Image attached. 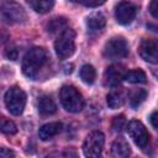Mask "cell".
I'll return each instance as SVG.
<instances>
[{
  "label": "cell",
  "instance_id": "obj_13",
  "mask_svg": "<svg viewBox=\"0 0 158 158\" xmlns=\"http://www.w3.org/2000/svg\"><path fill=\"white\" fill-rule=\"evenodd\" d=\"M62 123L60 122H49L43 125L40 131H38V136L42 141H48L51 138H53L54 136H57L60 131H62Z\"/></svg>",
  "mask_w": 158,
  "mask_h": 158
},
{
  "label": "cell",
  "instance_id": "obj_28",
  "mask_svg": "<svg viewBox=\"0 0 158 158\" xmlns=\"http://www.w3.org/2000/svg\"><path fill=\"white\" fill-rule=\"evenodd\" d=\"M149 121H151V125H152L156 130H158V111H154V112L149 116Z\"/></svg>",
  "mask_w": 158,
  "mask_h": 158
},
{
  "label": "cell",
  "instance_id": "obj_4",
  "mask_svg": "<svg viewBox=\"0 0 158 158\" xmlns=\"http://www.w3.org/2000/svg\"><path fill=\"white\" fill-rule=\"evenodd\" d=\"M104 143L105 136L101 131L90 132L83 143V153L85 158H101Z\"/></svg>",
  "mask_w": 158,
  "mask_h": 158
},
{
  "label": "cell",
  "instance_id": "obj_14",
  "mask_svg": "<svg viewBox=\"0 0 158 158\" xmlns=\"http://www.w3.org/2000/svg\"><path fill=\"white\" fill-rule=\"evenodd\" d=\"M106 25V19L104 16L102 12L98 11V12H94L91 14L88 19H86V26L90 31L93 32H98V31H101Z\"/></svg>",
  "mask_w": 158,
  "mask_h": 158
},
{
  "label": "cell",
  "instance_id": "obj_26",
  "mask_svg": "<svg viewBox=\"0 0 158 158\" xmlns=\"http://www.w3.org/2000/svg\"><path fill=\"white\" fill-rule=\"evenodd\" d=\"M0 158H15V153L5 147H1L0 149Z\"/></svg>",
  "mask_w": 158,
  "mask_h": 158
},
{
  "label": "cell",
  "instance_id": "obj_20",
  "mask_svg": "<svg viewBox=\"0 0 158 158\" xmlns=\"http://www.w3.org/2000/svg\"><path fill=\"white\" fill-rule=\"evenodd\" d=\"M80 78L84 83L86 84H93L95 81V78H96V72H95V68L90 64H84L81 68H80Z\"/></svg>",
  "mask_w": 158,
  "mask_h": 158
},
{
  "label": "cell",
  "instance_id": "obj_9",
  "mask_svg": "<svg viewBox=\"0 0 158 158\" xmlns=\"http://www.w3.org/2000/svg\"><path fill=\"white\" fill-rule=\"evenodd\" d=\"M137 14V7L128 1H120L115 7V17L116 21L121 25L131 23Z\"/></svg>",
  "mask_w": 158,
  "mask_h": 158
},
{
  "label": "cell",
  "instance_id": "obj_25",
  "mask_svg": "<svg viewBox=\"0 0 158 158\" xmlns=\"http://www.w3.org/2000/svg\"><path fill=\"white\" fill-rule=\"evenodd\" d=\"M149 12L153 17L158 19V0H153L149 4Z\"/></svg>",
  "mask_w": 158,
  "mask_h": 158
},
{
  "label": "cell",
  "instance_id": "obj_29",
  "mask_svg": "<svg viewBox=\"0 0 158 158\" xmlns=\"http://www.w3.org/2000/svg\"><path fill=\"white\" fill-rule=\"evenodd\" d=\"M48 158H49V157H48ZM51 158H53V157H51Z\"/></svg>",
  "mask_w": 158,
  "mask_h": 158
},
{
  "label": "cell",
  "instance_id": "obj_22",
  "mask_svg": "<svg viewBox=\"0 0 158 158\" xmlns=\"http://www.w3.org/2000/svg\"><path fill=\"white\" fill-rule=\"evenodd\" d=\"M0 127H1V132H2V133H6V135H14V133L17 132L16 125H15L11 120H9V118H6V117H1Z\"/></svg>",
  "mask_w": 158,
  "mask_h": 158
},
{
  "label": "cell",
  "instance_id": "obj_8",
  "mask_svg": "<svg viewBox=\"0 0 158 158\" xmlns=\"http://www.w3.org/2000/svg\"><path fill=\"white\" fill-rule=\"evenodd\" d=\"M127 132L133 142L142 149H144L149 143V133L144 125L138 120H132L127 125Z\"/></svg>",
  "mask_w": 158,
  "mask_h": 158
},
{
  "label": "cell",
  "instance_id": "obj_11",
  "mask_svg": "<svg viewBox=\"0 0 158 158\" xmlns=\"http://www.w3.org/2000/svg\"><path fill=\"white\" fill-rule=\"evenodd\" d=\"M127 70L122 64H112L110 67L106 68L105 73H104V83L106 86L114 88L117 86L126 75Z\"/></svg>",
  "mask_w": 158,
  "mask_h": 158
},
{
  "label": "cell",
  "instance_id": "obj_15",
  "mask_svg": "<svg viewBox=\"0 0 158 158\" xmlns=\"http://www.w3.org/2000/svg\"><path fill=\"white\" fill-rule=\"evenodd\" d=\"M38 112L43 116H49V115H53L57 110V106H56V102L53 101V99L48 95H43L38 100Z\"/></svg>",
  "mask_w": 158,
  "mask_h": 158
},
{
  "label": "cell",
  "instance_id": "obj_1",
  "mask_svg": "<svg viewBox=\"0 0 158 158\" xmlns=\"http://www.w3.org/2000/svg\"><path fill=\"white\" fill-rule=\"evenodd\" d=\"M48 53L42 47H33L26 52L22 59V72L30 79H36L48 63Z\"/></svg>",
  "mask_w": 158,
  "mask_h": 158
},
{
  "label": "cell",
  "instance_id": "obj_7",
  "mask_svg": "<svg viewBox=\"0 0 158 158\" xmlns=\"http://www.w3.org/2000/svg\"><path fill=\"white\" fill-rule=\"evenodd\" d=\"M1 17L7 23H19L26 20V12L21 5L14 1H1Z\"/></svg>",
  "mask_w": 158,
  "mask_h": 158
},
{
  "label": "cell",
  "instance_id": "obj_16",
  "mask_svg": "<svg viewBox=\"0 0 158 158\" xmlns=\"http://www.w3.org/2000/svg\"><path fill=\"white\" fill-rule=\"evenodd\" d=\"M125 99H126L125 91L121 90V89H116V90L109 93L107 96H106V101H107L109 107H111L114 110L121 107L125 102Z\"/></svg>",
  "mask_w": 158,
  "mask_h": 158
},
{
  "label": "cell",
  "instance_id": "obj_27",
  "mask_svg": "<svg viewBox=\"0 0 158 158\" xmlns=\"http://www.w3.org/2000/svg\"><path fill=\"white\" fill-rule=\"evenodd\" d=\"M6 57H7L9 59H11V60H15V59L17 58V49L14 48V47L6 49Z\"/></svg>",
  "mask_w": 158,
  "mask_h": 158
},
{
  "label": "cell",
  "instance_id": "obj_5",
  "mask_svg": "<svg viewBox=\"0 0 158 158\" xmlns=\"http://www.w3.org/2000/svg\"><path fill=\"white\" fill-rule=\"evenodd\" d=\"M26 99H27L26 93L19 86L10 88L5 93V96H4L5 105H6L7 110L15 116L22 114V111L26 106Z\"/></svg>",
  "mask_w": 158,
  "mask_h": 158
},
{
  "label": "cell",
  "instance_id": "obj_23",
  "mask_svg": "<svg viewBox=\"0 0 158 158\" xmlns=\"http://www.w3.org/2000/svg\"><path fill=\"white\" fill-rule=\"evenodd\" d=\"M126 126V118L123 115H118L115 116L112 120V128L115 132H121Z\"/></svg>",
  "mask_w": 158,
  "mask_h": 158
},
{
  "label": "cell",
  "instance_id": "obj_21",
  "mask_svg": "<svg viewBox=\"0 0 158 158\" xmlns=\"http://www.w3.org/2000/svg\"><path fill=\"white\" fill-rule=\"evenodd\" d=\"M146 98H147V91L144 89H136L135 91H132L130 94V98H128L131 107H133V109L138 107L146 100Z\"/></svg>",
  "mask_w": 158,
  "mask_h": 158
},
{
  "label": "cell",
  "instance_id": "obj_2",
  "mask_svg": "<svg viewBox=\"0 0 158 158\" xmlns=\"http://www.w3.org/2000/svg\"><path fill=\"white\" fill-rule=\"evenodd\" d=\"M59 99L63 105V107L69 112H79L84 107V98L79 93L78 89H75L72 85H64L62 86L59 91Z\"/></svg>",
  "mask_w": 158,
  "mask_h": 158
},
{
  "label": "cell",
  "instance_id": "obj_19",
  "mask_svg": "<svg viewBox=\"0 0 158 158\" xmlns=\"http://www.w3.org/2000/svg\"><path fill=\"white\" fill-rule=\"evenodd\" d=\"M125 80L131 84H142V83H146L147 77L143 70L132 69V70H127V73L125 75Z\"/></svg>",
  "mask_w": 158,
  "mask_h": 158
},
{
  "label": "cell",
  "instance_id": "obj_17",
  "mask_svg": "<svg viewBox=\"0 0 158 158\" xmlns=\"http://www.w3.org/2000/svg\"><path fill=\"white\" fill-rule=\"evenodd\" d=\"M65 28H68V26H67V20L64 17H54L47 23V31L52 35L53 33L60 35Z\"/></svg>",
  "mask_w": 158,
  "mask_h": 158
},
{
  "label": "cell",
  "instance_id": "obj_12",
  "mask_svg": "<svg viewBox=\"0 0 158 158\" xmlns=\"http://www.w3.org/2000/svg\"><path fill=\"white\" fill-rule=\"evenodd\" d=\"M130 154H131V148L128 142L122 137L116 138L111 146L112 158H128Z\"/></svg>",
  "mask_w": 158,
  "mask_h": 158
},
{
  "label": "cell",
  "instance_id": "obj_18",
  "mask_svg": "<svg viewBox=\"0 0 158 158\" xmlns=\"http://www.w3.org/2000/svg\"><path fill=\"white\" fill-rule=\"evenodd\" d=\"M28 5L38 14H47L54 6V1H52V0H31V1H28Z\"/></svg>",
  "mask_w": 158,
  "mask_h": 158
},
{
  "label": "cell",
  "instance_id": "obj_10",
  "mask_svg": "<svg viewBox=\"0 0 158 158\" xmlns=\"http://www.w3.org/2000/svg\"><path fill=\"white\" fill-rule=\"evenodd\" d=\"M138 53L142 59L148 63L158 64V40L146 38L138 47Z\"/></svg>",
  "mask_w": 158,
  "mask_h": 158
},
{
  "label": "cell",
  "instance_id": "obj_6",
  "mask_svg": "<svg viewBox=\"0 0 158 158\" xmlns=\"http://www.w3.org/2000/svg\"><path fill=\"white\" fill-rule=\"evenodd\" d=\"M128 54V44L123 37H112L105 43L104 57L111 60L122 59Z\"/></svg>",
  "mask_w": 158,
  "mask_h": 158
},
{
  "label": "cell",
  "instance_id": "obj_24",
  "mask_svg": "<svg viewBox=\"0 0 158 158\" xmlns=\"http://www.w3.org/2000/svg\"><path fill=\"white\" fill-rule=\"evenodd\" d=\"M78 4H81V5H84V6H88V7H98V6H100V5H102L105 1H99V0H96V1H88V0H79V1H77Z\"/></svg>",
  "mask_w": 158,
  "mask_h": 158
},
{
  "label": "cell",
  "instance_id": "obj_3",
  "mask_svg": "<svg viewBox=\"0 0 158 158\" xmlns=\"http://www.w3.org/2000/svg\"><path fill=\"white\" fill-rule=\"evenodd\" d=\"M54 49L59 59L69 58L75 51V32L68 27L60 35H58L54 42Z\"/></svg>",
  "mask_w": 158,
  "mask_h": 158
}]
</instances>
